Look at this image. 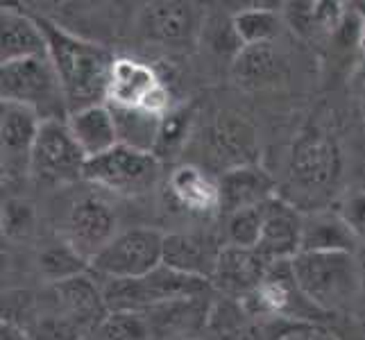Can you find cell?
Instances as JSON below:
<instances>
[{"instance_id": "6da1fadb", "label": "cell", "mask_w": 365, "mask_h": 340, "mask_svg": "<svg viewBox=\"0 0 365 340\" xmlns=\"http://www.w3.org/2000/svg\"><path fill=\"white\" fill-rule=\"evenodd\" d=\"M36 21L46 34L48 57L59 75L68 113L107 103L109 75L116 57H111L109 50L100 43L75 36L53 21Z\"/></svg>"}, {"instance_id": "7a4b0ae2", "label": "cell", "mask_w": 365, "mask_h": 340, "mask_svg": "<svg viewBox=\"0 0 365 340\" xmlns=\"http://www.w3.org/2000/svg\"><path fill=\"white\" fill-rule=\"evenodd\" d=\"M291 266L299 291L320 311L347 306L363 286V268L349 252H299Z\"/></svg>"}, {"instance_id": "3957f363", "label": "cell", "mask_w": 365, "mask_h": 340, "mask_svg": "<svg viewBox=\"0 0 365 340\" xmlns=\"http://www.w3.org/2000/svg\"><path fill=\"white\" fill-rule=\"evenodd\" d=\"M288 184L309 202L329 197L343 177V150L322 128H307L293 141L288 155Z\"/></svg>"}, {"instance_id": "277c9868", "label": "cell", "mask_w": 365, "mask_h": 340, "mask_svg": "<svg viewBox=\"0 0 365 340\" xmlns=\"http://www.w3.org/2000/svg\"><path fill=\"white\" fill-rule=\"evenodd\" d=\"M209 282L195 279V277L182 274L168 266H159L145 277L138 279L114 282L107 279L103 284V297L107 311H155L163 306L193 302L197 295L207 291Z\"/></svg>"}, {"instance_id": "5b68a950", "label": "cell", "mask_w": 365, "mask_h": 340, "mask_svg": "<svg viewBox=\"0 0 365 340\" xmlns=\"http://www.w3.org/2000/svg\"><path fill=\"white\" fill-rule=\"evenodd\" d=\"M0 96L3 103L30 107L41 120H66L68 116L64 89L48 55L5 64L0 68Z\"/></svg>"}, {"instance_id": "8992f818", "label": "cell", "mask_w": 365, "mask_h": 340, "mask_svg": "<svg viewBox=\"0 0 365 340\" xmlns=\"http://www.w3.org/2000/svg\"><path fill=\"white\" fill-rule=\"evenodd\" d=\"M159 172L161 161L157 155L118 143L109 153L86 161L84 180L116 195L138 197L153 191Z\"/></svg>"}, {"instance_id": "52a82bcc", "label": "cell", "mask_w": 365, "mask_h": 340, "mask_svg": "<svg viewBox=\"0 0 365 340\" xmlns=\"http://www.w3.org/2000/svg\"><path fill=\"white\" fill-rule=\"evenodd\" d=\"M163 241L166 234L153 227H134L120 232L91 261V270L114 282L145 277L163 266Z\"/></svg>"}, {"instance_id": "ba28073f", "label": "cell", "mask_w": 365, "mask_h": 340, "mask_svg": "<svg viewBox=\"0 0 365 340\" xmlns=\"http://www.w3.org/2000/svg\"><path fill=\"white\" fill-rule=\"evenodd\" d=\"M241 306L252 318L261 320H293L309 322V313H320L299 291L291 261L270 263L266 277L245 299Z\"/></svg>"}, {"instance_id": "9c48e42d", "label": "cell", "mask_w": 365, "mask_h": 340, "mask_svg": "<svg viewBox=\"0 0 365 340\" xmlns=\"http://www.w3.org/2000/svg\"><path fill=\"white\" fill-rule=\"evenodd\" d=\"M84 153L66 120H43L32 153L30 175L41 184H68L84 177Z\"/></svg>"}, {"instance_id": "30bf717a", "label": "cell", "mask_w": 365, "mask_h": 340, "mask_svg": "<svg viewBox=\"0 0 365 340\" xmlns=\"http://www.w3.org/2000/svg\"><path fill=\"white\" fill-rule=\"evenodd\" d=\"M205 148L209 163L222 175L241 166H255L259 161L261 141L255 123L243 113L220 111L207 128Z\"/></svg>"}, {"instance_id": "8fae6325", "label": "cell", "mask_w": 365, "mask_h": 340, "mask_svg": "<svg viewBox=\"0 0 365 340\" xmlns=\"http://www.w3.org/2000/svg\"><path fill=\"white\" fill-rule=\"evenodd\" d=\"M138 30L143 39L161 48H191L205 30V14L193 3L161 0L150 3L138 14Z\"/></svg>"}, {"instance_id": "7c38bea8", "label": "cell", "mask_w": 365, "mask_h": 340, "mask_svg": "<svg viewBox=\"0 0 365 340\" xmlns=\"http://www.w3.org/2000/svg\"><path fill=\"white\" fill-rule=\"evenodd\" d=\"M41 116L16 103L0 105V143H3V180L14 182L30 172Z\"/></svg>"}, {"instance_id": "4fadbf2b", "label": "cell", "mask_w": 365, "mask_h": 340, "mask_svg": "<svg viewBox=\"0 0 365 340\" xmlns=\"http://www.w3.org/2000/svg\"><path fill=\"white\" fill-rule=\"evenodd\" d=\"M116 227V213L111 207L100 197L86 195L68 211L66 241L91 263L118 236Z\"/></svg>"}, {"instance_id": "5bb4252c", "label": "cell", "mask_w": 365, "mask_h": 340, "mask_svg": "<svg viewBox=\"0 0 365 340\" xmlns=\"http://www.w3.org/2000/svg\"><path fill=\"white\" fill-rule=\"evenodd\" d=\"M302 225L304 213L284 197H272L266 205L263 232L259 241V254L268 263L291 261L302 249Z\"/></svg>"}, {"instance_id": "9a60e30c", "label": "cell", "mask_w": 365, "mask_h": 340, "mask_svg": "<svg viewBox=\"0 0 365 340\" xmlns=\"http://www.w3.org/2000/svg\"><path fill=\"white\" fill-rule=\"evenodd\" d=\"M222 245H218L207 234L195 232H173L163 241V266L178 270L195 279L211 282L218 266Z\"/></svg>"}, {"instance_id": "2e32d148", "label": "cell", "mask_w": 365, "mask_h": 340, "mask_svg": "<svg viewBox=\"0 0 365 340\" xmlns=\"http://www.w3.org/2000/svg\"><path fill=\"white\" fill-rule=\"evenodd\" d=\"M270 263L259 254V249L222 245L218 266L213 272V284L222 293L232 297L245 299L266 277Z\"/></svg>"}, {"instance_id": "e0dca14e", "label": "cell", "mask_w": 365, "mask_h": 340, "mask_svg": "<svg viewBox=\"0 0 365 340\" xmlns=\"http://www.w3.org/2000/svg\"><path fill=\"white\" fill-rule=\"evenodd\" d=\"M220 186V211L225 216L241 209H252L270 202L274 195V180L259 163L241 166L222 172L218 177Z\"/></svg>"}, {"instance_id": "ac0fdd59", "label": "cell", "mask_w": 365, "mask_h": 340, "mask_svg": "<svg viewBox=\"0 0 365 340\" xmlns=\"http://www.w3.org/2000/svg\"><path fill=\"white\" fill-rule=\"evenodd\" d=\"M161 82L157 71L132 57H116L109 75L107 105L123 109H141L145 98L153 93Z\"/></svg>"}, {"instance_id": "d6986e66", "label": "cell", "mask_w": 365, "mask_h": 340, "mask_svg": "<svg viewBox=\"0 0 365 340\" xmlns=\"http://www.w3.org/2000/svg\"><path fill=\"white\" fill-rule=\"evenodd\" d=\"M0 64H11V61L43 57L48 55L46 34L36 19L28 16L16 7H3L0 11Z\"/></svg>"}, {"instance_id": "ffe728a7", "label": "cell", "mask_w": 365, "mask_h": 340, "mask_svg": "<svg viewBox=\"0 0 365 340\" xmlns=\"http://www.w3.org/2000/svg\"><path fill=\"white\" fill-rule=\"evenodd\" d=\"M66 125L86 159L105 155L120 143L116 118L107 103L71 111L66 116Z\"/></svg>"}, {"instance_id": "44dd1931", "label": "cell", "mask_w": 365, "mask_h": 340, "mask_svg": "<svg viewBox=\"0 0 365 340\" xmlns=\"http://www.w3.org/2000/svg\"><path fill=\"white\" fill-rule=\"evenodd\" d=\"M168 188L173 200L182 209L209 216V213L220 211V186L202 168L184 163L170 172Z\"/></svg>"}, {"instance_id": "7402d4cb", "label": "cell", "mask_w": 365, "mask_h": 340, "mask_svg": "<svg viewBox=\"0 0 365 340\" xmlns=\"http://www.w3.org/2000/svg\"><path fill=\"white\" fill-rule=\"evenodd\" d=\"M232 75L243 89H266L286 75V59L274 43L243 46L234 55Z\"/></svg>"}, {"instance_id": "603a6c76", "label": "cell", "mask_w": 365, "mask_h": 340, "mask_svg": "<svg viewBox=\"0 0 365 340\" xmlns=\"http://www.w3.org/2000/svg\"><path fill=\"white\" fill-rule=\"evenodd\" d=\"M356 243L359 238L338 211L313 209L304 213L299 252H349V254H354Z\"/></svg>"}, {"instance_id": "cb8c5ba5", "label": "cell", "mask_w": 365, "mask_h": 340, "mask_svg": "<svg viewBox=\"0 0 365 340\" xmlns=\"http://www.w3.org/2000/svg\"><path fill=\"white\" fill-rule=\"evenodd\" d=\"M252 320L250 313L241 306H216L211 313V329H213V340H279L288 329H291L293 320H266L261 324Z\"/></svg>"}, {"instance_id": "d4e9b609", "label": "cell", "mask_w": 365, "mask_h": 340, "mask_svg": "<svg viewBox=\"0 0 365 340\" xmlns=\"http://www.w3.org/2000/svg\"><path fill=\"white\" fill-rule=\"evenodd\" d=\"M286 19L302 36H318L341 28L345 9L341 3H291L286 9Z\"/></svg>"}, {"instance_id": "484cf974", "label": "cell", "mask_w": 365, "mask_h": 340, "mask_svg": "<svg viewBox=\"0 0 365 340\" xmlns=\"http://www.w3.org/2000/svg\"><path fill=\"white\" fill-rule=\"evenodd\" d=\"M109 109L116 118L120 145H130L134 150H143V153L155 155L161 118L150 116V113L141 109H123V107H111V105Z\"/></svg>"}, {"instance_id": "4316f807", "label": "cell", "mask_w": 365, "mask_h": 340, "mask_svg": "<svg viewBox=\"0 0 365 340\" xmlns=\"http://www.w3.org/2000/svg\"><path fill=\"white\" fill-rule=\"evenodd\" d=\"M234 39L243 46L272 43L282 30V16L268 7H247L232 16Z\"/></svg>"}, {"instance_id": "83f0119b", "label": "cell", "mask_w": 365, "mask_h": 340, "mask_svg": "<svg viewBox=\"0 0 365 340\" xmlns=\"http://www.w3.org/2000/svg\"><path fill=\"white\" fill-rule=\"evenodd\" d=\"M39 270L48 284H59V282H68V279H75V277L86 274L91 270V263L68 241H61V243H53L41 249Z\"/></svg>"}, {"instance_id": "f1b7e54d", "label": "cell", "mask_w": 365, "mask_h": 340, "mask_svg": "<svg viewBox=\"0 0 365 340\" xmlns=\"http://www.w3.org/2000/svg\"><path fill=\"white\" fill-rule=\"evenodd\" d=\"M266 205L230 213L225 225V245L257 249L263 232V218H266Z\"/></svg>"}, {"instance_id": "f546056e", "label": "cell", "mask_w": 365, "mask_h": 340, "mask_svg": "<svg viewBox=\"0 0 365 340\" xmlns=\"http://www.w3.org/2000/svg\"><path fill=\"white\" fill-rule=\"evenodd\" d=\"M191 120H193V113L186 107H173L166 116L161 118L159 138H157V145H155V155L159 161L175 157V153H180V148L188 138Z\"/></svg>"}, {"instance_id": "4dcf8cb0", "label": "cell", "mask_w": 365, "mask_h": 340, "mask_svg": "<svg viewBox=\"0 0 365 340\" xmlns=\"http://www.w3.org/2000/svg\"><path fill=\"white\" fill-rule=\"evenodd\" d=\"M34 230V209L23 200H7L3 205V234L7 238H25Z\"/></svg>"}, {"instance_id": "1f68e13d", "label": "cell", "mask_w": 365, "mask_h": 340, "mask_svg": "<svg viewBox=\"0 0 365 340\" xmlns=\"http://www.w3.org/2000/svg\"><path fill=\"white\" fill-rule=\"evenodd\" d=\"M341 213V218L347 222V227L354 236L365 238V188H354L349 191L343 200H341V207L336 209Z\"/></svg>"}, {"instance_id": "d6a6232c", "label": "cell", "mask_w": 365, "mask_h": 340, "mask_svg": "<svg viewBox=\"0 0 365 340\" xmlns=\"http://www.w3.org/2000/svg\"><path fill=\"white\" fill-rule=\"evenodd\" d=\"M279 340H341V338L324 329H318V326H313L309 322H297Z\"/></svg>"}, {"instance_id": "836d02e7", "label": "cell", "mask_w": 365, "mask_h": 340, "mask_svg": "<svg viewBox=\"0 0 365 340\" xmlns=\"http://www.w3.org/2000/svg\"><path fill=\"white\" fill-rule=\"evenodd\" d=\"M0 340H32V336L16 320L3 318V324H0Z\"/></svg>"}, {"instance_id": "e575fe53", "label": "cell", "mask_w": 365, "mask_h": 340, "mask_svg": "<svg viewBox=\"0 0 365 340\" xmlns=\"http://www.w3.org/2000/svg\"><path fill=\"white\" fill-rule=\"evenodd\" d=\"M356 46H359V50H361L363 57H365V14L361 16V25H359V41H356Z\"/></svg>"}, {"instance_id": "d590c367", "label": "cell", "mask_w": 365, "mask_h": 340, "mask_svg": "<svg viewBox=\"0 0 365 340\" xmlns=\"http://www.w3.org/2000/svg\"><path fill=\"white\" fill-rule=\"evenodd\" d=\"M163 340H202V338H197V336H193V334H170V336H166Z\"/></svg>"}, {"instance_id": "8d00e7d4", "label": "cell", "mask_w": 365, "mask_h": 340, "mask_svg": "<svg viewBox=\"0 0 365 340\" xmlns=\"http://www.w3.org/2000/svg\"><path fill=\"white\" fill-rule=\"evenodd\" d=\"M349 340H365V329H363V326H351V329H349Z\"/></svg>"}, {"instance_id": "74e56055", "label": "cell", "mask_w": 365, "mask_h": 340, "mask_svg": "<svg viewBox=\"0 0 365 340\" xmlns=\"http://www.w3.org/2000/svg\"><path fill=\"white\" fill-rule=\"evenodd\" d=\"M361 89H363V105H365V78H363V84H361Z\"/></svg>"}, {"instance_id": "f35d334b", "label": "cell", "mask_w": 365, "mask_h": 340, "mask_svg": "<svg viewBox=\"0 0 365 340\" xmlns=\"http://www.w3.org/2000/svg\"><path fill=\"white\" fill-rule=\"evenodd\" d=\"M363 284H365V266H363Z\"/></svg>"}]
</instances>
